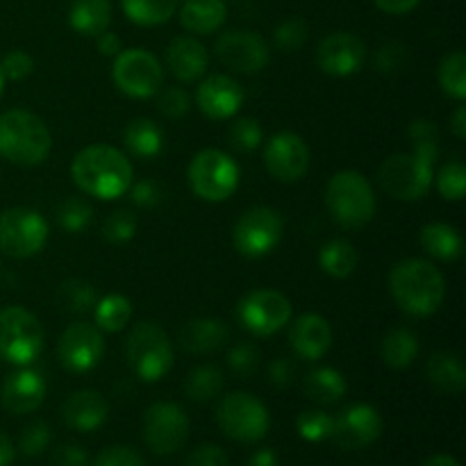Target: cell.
Listing matches in <instances>:
<instances>
[{
	"mask_svg": "<svg viewBox=\"0 0 466 466\" xmlns=\"http://www.w3.org/2000/svg\"><path fill=\"white\" fill-rule=\"evenodd\" d=\"M3 86H5V76H3V68H0V94H3Z\"/></svg>",
	"mask_w": 466,
	"mask_h": 466,
	"instance_id": "be15d7a7",
	"label": "cell"
},
{
	"mask_svg": "<svg viewBox=\"0 0 466 466\" xmlns=\"http://www.w3.org/2000/svg\"><path fill=\"white\" fill-rule=\"evenodd\" d=\"M382 362L390 369H408L419 355V339L408 328H394L385 335L380 346Z\"/></svg>",
	"mask_w": 466,
	"mask_h": 466,
	"instance_id": "1f68e13d",
	"label": "cell"
},
{
	"mask_svg": "<svg viewBox=\"0 0 466 466\" xmlns=\"http://www.w3.org/2000/svg\"><path fill=\"white\" fill-rule=\"evenodd\" d=\"M123 141H126V148L135 157L150 159L162 153L164 132L150 118H135V121L127 123L126 132H123Z\"/></svg>",
	"mask_w": 466,
	"mask_h": 466,
	"instance_id": "4dcf8cb0",
	"label": "cell"
},
{
	"mask_svg": "<svg viewBox=\"0 0 466 466\" xmlns=\"http://www.w3.org/2000/svg\"><path fill=\"white\" fill-rule=\"evenodd\" d=\"M96 46H98V53L105 55V57H116L118 53H121V39H118L114 32H100L98 36H96Z\"/></svg>",
	"mask_w": 466,
	"mask_h": 466,
	"instance_id": "6f0895ef",
	"label": "cell"
},
{
	"mask_svg": "<svg viewBox=\"0 0 466 466\" xmlns=\"http://www.w3.org/2000/svg\"><path fill=\"white\" fill-rule=\"evenodd\" d=\"M217 421L223 435L241 444H255L267 437L271 428V414L258 396L248 391H232L223 396L217 408Z\"/></svg>",
	"mask_w": 466,
	"mask_h": 466,
	"instance_id": "9c48e42d",
	"label": "cell"
},
{
	"mask_svg": "<svg viewBox=\"0 0 466 466\" xmlns=\"http://www.w3.org/2000/svg\"><path fill=\"white\" fill-rule=\"evenodd\" d=\"M419 241H421L423 250L431 258L441 259V262H455L464 253L462 235H460L458 228L449 226V223H428V226H423Z\"/></svg>",
	"mask_w": 466,
	"mask_h": 466,
	"instance_id": "83f0119b",
	"label": "cell"
},
{
	"mask_svg": "<svg viewBox=\"0 0 466 466\" xmlns=\"http://www.w3.org/2000/svg\"><path fill=\"white\" fill-rule=\"evenodd\" d=\"M89 458H86V451L80 449L76 444L59 446L53 453V464L55 466H86Z\"/></svg>",
	"mask_w": 466,
	"mask_h": 466,
	"instance_id": "11a10c76",
	"label": "cell"
},
{
	"mask_svg": "<svg viewBox=\"0 0 466 466\" xmlns=\"http://www.w3.org/2000/svg\"><path fill=\"white\" fill-rule=\"evenodd\" d=\"M426 376L428 382L441 394L458 396L462 394L466 387V369L462 358L449 353V350H440V353L431 355L426 364Z\"/></svg>",
	"mask_w": 466,
	"mask_h": 466,
	"instance_id": "484cf974",
	"label": "cell"
},
{
	"mask_svg": "<svg viewBox=\"0 0 466 466\" xmlns=\"http://www.w3.org/2000/svg\"><path fill=\"white\" fill-rule=\"evenodd\" d=\"M46 332L39 319L25 308L0 309V358L16 367H30L44 350Z\"/></svg>",
	"mask_w": 466,
	"mask_h": 466,
	"instance_id": "52a82bcc",
	"label": "cell"
},
{
	"mask_svg": "<svg viewBox=\"0 0 466 466\" xmlns=\"http://www.w3.org/2000/svg\"><path fill=\"white\" fill-rule=\"evenodd\" d=\"M303 391L309 400H314V403L335 405L344 399L346 391H349V385H346V378L341 376L337 369L321 367L314 369V371H309L308 376H305Z\"/></svg>",
	"mask_w": 466,
	"mask_h": 466,
	"instance_id": "f546056e",
	"label": "cell"
},
{
	"mask_svg": "<svg viewBox=\"0 0 466 466\" xmlns=\"http://www.w3.org/2000/svg\"><path fill=\"white\" fill-rule=\"evenodd\" d=\"M191 191L208 203H223L239 187V167L228 153L218 148H205L194 155L187 168Z\"/></svg>",
	"mask_w": 466,
	"mask_h": 466,
	"instance_id": "ba28073f",
	"label": "cell"
},
{
	"mask_svg": "<svg viewBox=\"0 0 466 466\" xmlns=\"http://www.w3.org/2000/svg\"><path fill=\"white\" fill-rule=\"evenodd\" d=\"M264 167L280 182H299L309 168V148L296 132H278L264 146Z\"/></svg>",
	"mask_w": 466,
	"mask_h": 466,
	"instance_id": "ac0fdd59",
	"label": "cell"
},
{
	"mask_svg": "<svg viewBox=\"0 0 466 466\" xmlns=\"http://www.w3.org/2000/svg\"><path fill=\"white\" fill-rule=\"evenodd\" d=\"M112 21V3L109 0H73L68 7V23L76 32L86 36H98Z\"/></svg>",
	"mask_w": 466,
	"mask_h": 466,
	"instance_id": "f1b7e54d",
	"label": "cell"
},
{
	"mask_svg": "<svg viewBox=\"0 0 466 466\" xmlns=\"http://www.w3.org/2000/svg\"><path fill=\"white\" fill-rule=\"evenodd\" d=\"M326 208L330 217L349 230L369 226L376 217V194L360 171H339L326 187Z\"/></svg>",
	"mask_w": 466,
	"mask_h": 466,
	"instance_id": "5b68a950",
	"label": "cell"
},
{
	"mask_svg": "<svg viewBox=\"0 0 466 466\" xmlns=\"http://www.w3.org/2000/svg\"><path fill=\"white\" fill-rule=\"evenodd\" d=\"M96 328L100 332H121L132 319V303L123 294H109L94 308Z\"/></svg>",
	"mask_w": 466,
	"mask_h": 466,
	"instance_id": "d590c367",
	"label": "cell"
},
{
	"mask_svg": "<svg viewBox=\"0 0 466 466\" xmlns=\"http://www.w3.org/2000/svg\"><path fill=\"white\" fill-rule=\"evenodd\" d=\"M382 435V417L373 405L355 403L350 408L341 410L339 417H332V435L339 449L344 451H362L380 440Z\"/></svg>",
	"mask_w": 466,
	"mask_h": 466,
	"instance_id": "2e32d148",
	"label": "cell"
},
{
	"mask_svg": "<svg viewBox=\"0 0 466 466\" xmlns=\"http://www.w3.org/2000/svg\"><path fill=\"white\" fill-rule=\"evenodd\" d=\"M91 214H94L91 205L85 198H77V196L64 198L57 205V221L66 232L85 230L91 223Z\"/></svg>",
	"mask_w": 466,
	"mask_h": 466,
	"instance_id": "ab89813d",
	"label": "cell"
},
{
	"mask_svg": "<svg viewBox=\"0 0 466 466\" xmlns=\"http://www.w3.org/2000/svg\"><path fill=\"white\" fill-rule=\"evenodd\" d=\"M273 39H276V46L285 53H294L300 46L308 41V23L303 18H289V21L280 23L273 32Z\"/></svg>",
	"mask_w": 466,
	"mask_h": 466,
	"instance_id": "bcb514c9",
	"label": "cell"
},
{
	"mask_svg": "<svg viewBox=\"0 0 466 466\" xmlns=\"http://www.w3.org/2000/svg\"><path fill=\"white\" fill-rule=\"evenodd\" d=\"M289 344L299 358L317 362L330 350L332 328L321 314H300L289 330Z\"/></svg>",
	"mask_w": 466,
	"mask_h": 466,
	"instance_id": "7402d4cb",
	"label": "cell"
},
{
	"mask_svg": "<svg viewBox=\"0 0 466 466\" xmlns=\"http://www.w3.org/2000/svg\"><path fill=\"white\" fill-rule=\"evenodd\" d=\"M214 53L230 71L255 76L268 64V46L258 32L230 30L223 32L214 44Z\"/></svg>",
	"mask_w": 466,
	"mask_h": 466,
	"instance_id": "e0dca14e",
	"label": "cell"
},
{
	"mask_svg": "<svg viewBox=\"0 0 466 466\" xmlns=\"http://www.w3.org/2000/svg\"><path fill=\"white\" fill-rule=\"evenodd\" d=\"M376 7L385 14H394V16H400V14H408L417 7L421 0H373Z\"/></svg>",
	"mask_w": 466,
	"mask_h": 466,
	"instance_id": "9f6ffc18",
	"label": "cell"
},
{
	"mask_svg": "<svg viewBox=\"0 0 466 466\" xmlns=\"http://www.w3.org/2000/svg\"><path fill=\"white\" fill-rule=\"evenodd\" d=\"M177 5H180V0H121L126 16L144 27H155L171 21Z\"/></svg>",
	"mask_w": 466,
	"mask_h": 466,
	"instance_id": "836d02e7",
	"label": "cell"
},
{
	"mask_svg": "<svg viewBox=\"0 0 466 466\" xmlns=\"http://www.w3.org/2000/svg\"><path fill=\"white\" fill-rule=\"evenodd\" d=\"M244 98L246 94L239 82L223 73L205 77L196 89V105L205 116L214 121H228L235 116L244 105Z\"/></svg>",
	"mask_w": 466,
	"mask_h": 466,
	"instance_id": "ffe728a7",
	"label": "cell"
},
{
	"mask_svg": "<svg viewBox=\"0 0 466 466\" xmlns=\"http://www.w3.org/2000/svg\"><path fill=\"white\" fill-rule=\"evenodd\" d=\"M71 177L82 194L100 200H116L130 191L135 168L118 148L94 144L73 157Z\"/></svg>",
	"mask_w": 466,
	"mask_h": 466,
	"instance_id": "7a4b0ae2",
	"label": "cell"
},
{
	"mask_svg": "<svg viewBox=\"0 0 466 466\" xmlns=\"http://www.w3.org/2000/svg\"><path fill=\"white\" fill-rule=\"evenodd\" d=\"M112 80L130 98H153L164 82L159 59L146 48H127L114 57Z\"/></svg>",
	"mask_w": 466,
	"mask_h": 466,
	"instance_id": "8fae6325",
	"label": "cell"
},
{
	"mask_svg": "<svg viewBox=\"0 0 466 466\" xmlns=\"http://www.w3.org/2000/svg\"><path fill=\"white\" fill-rule=\"evenodd\" d=\"M53 150V135L36 114L9 109L0 114V157L18 167H36Z\"/></svg>",
	"mask_w": 466,
	"mask_h": 466,
	"instance_id": "277c9868",
	"label": "cell"
},
{
	"mask_svg": "<svg viewBox=\"0 0 466 466\" xmlns=\"http://www.w3.org/2000/svg\"><path fill=\"white\" fill-rule=\"evenodd\" d=\"M16 458V449H14L12 440L5 432H0V466H9Z\"/></svg>",
	"mask_w": 466,
	"mask_h": 466,
	"instance_id": "94428289",
	"label": "cell"
},
{
	"mask_svg": "<svg viewBox=\"0 0 466 466\" xmlns=\"http://www.w3.org/2000/svg\"><path fill=\"white\" fill-rule=\"evenodd\" d=\"M157 107L164 116L168 118H182L191 109V98L185 89L180 86H168L159 94Z\"/></svg>",
	"mask_w": 466,
	"mask_h": 466,
	"instance_id": "c3c4849f",
	"label": "cell"
},
{
	"mask_svg": "<svg viewBox=\"0 0 466 466\" xmlns=\"http://www.w3.org/2000/svg\"><path fill=\"white\" fill-rule=\"evenodd\" d=\"M126 360L139 380H162L173 367V344L167 330L155 321L137 323L126 339Z\"/></svg>",
	"mask_w": 466,
	"mask_h": 466,
	"instance_id": "8992f818",
	"label": "cell"
},
{
	"mask_svg": "<svg viewBox=\"0 0 466 466\" xmlns=\"http://www.w3.org/2000/svg\"><path fill=\"white\" fill-rule=\"evenodd\" d=\"M390 291L405 314L431 317L444 303L446 280L432 262L410 258L390 271Z\"/></svg>",
	"mask_w": 466,
	"mask_h": 466,
	"instance_id": "3957f363",
	"label": "cell"
},
{
	"mask_svg": "<svg viewBox=\"0 0 466 466\" xmlns=\"http://www.w3.org/2000/svg\"><path fill=\"white\" fill-rule=\"evenodd\" d=\"M46 391L48 387H46L41 371L23 367L5 378L3 390H0V403L9 414L21 417V414H30L41 408V403L46 400Z\"/></svg>",
	"mask_w": 466,
	"mask_h": 466,
	"instance_id": "44dd1931",
	"label": "cell"
},
{
	"mask_svg": "<svg viewBox=\"0 0 466 466\" xmlns=\"http://www.w3.org/2000/svg\"><path fill=\"white\" fill-rule=\"evenodd\" d=\"M246 466H278L276 451H271V449L258 451V453L250 455L248 464H246Z\"/></svg>",
	"mask_w": 466,
	"mask_h": 466,
	"instance_id": "91938a15",
	"label": "cell"
},
{
	"mask_svg": "<svg viewBox=\"0 0 466 466\" xmlns=\"http://www.w3.org/2000/svg\"><path fill=\"white\" fill-rule=\"evenodd\" d=\"M228 335H230V330H228V326L221 319L198 317L189 319V321L180 328V332H177V344H180L187 353L205 355L221 349V346L226 344Z\"/></svg>",
	"mask_w": 466,
	"mask_h": 466,
	"instance_id": "d4e9b609",
	"label": "cell"
},
{
	"mask_svg": "<svg viewBox=\"0 0 466 466\" xmlns=\"http://www.w3.org/2000/svg\"><path fill=\"white\" fill-rule=\"evenodd\" d=\"M228 141L239 153H250L262 144V126H259L258 118H239L228 130Z\"/></svg>",
	"mask_w": 466,
	"mask_h": 466,
	"instance_id": "7bdbcfd3",
	"label": "cell"
},
{
	"mask_svg": "<svg viewBox=\"0 0 466 466\" xmlns=\"http://www.w3.org/2000/svg\"><path fill=\"white\" fill-rule=\"evenodd\" d=\"M59 303L68 309V312L85 314L96 308L98 303V294L91 287V282L80 280V278H71V280L62 282L59 287Z\"/></svg>",
	"mask_w": 466,
	"mask_h": 466,
	"instance_id": "74e56055",
	"label": "cell"
},
{
	"mask_svg": "<svg viewBox=\"0 0 466 466\" xmlns=\"http://www.w3.org/2000/svg\"><path fill=\"white\" fill-rule=\"evenodd\" d=\"M62 421L77 432H91L107 421L109 405L103 394L94 390L73 391L62 403Z\"/></svg>",
	"mask_w": 466,
	"mask_h": 466,
	"instance_id": "603a6c76",
	"label": "cell"
},
{
	"mask_svg": "<svg viewBox=\"0 0 466 466\" xmlns=\"http://www.w3.org/2000/svg\"><path fill=\"white\" fill-rule=\"evenodd\" d=\"M364 59H367V46L350 32H332L317 48L319 68L332 77L353 76L362 68Z\"/></svg>",
	"mask_w": 466,
	"mask_h": 466,
	"instance_id": "d6986e66",
	"label": "cell"
},
{
	"mask_svg": "<svg viewBox=\"0 0 466 466\" xmlns=\"http://www.w3.org/2000/svg\"><path fill=\"white\" fill-rule=\"evenodd\" d=\"M105 355L103 332L85 321L71 323L59 335L57 358L62 367L71 373H86L100 364Z\"/></svg>",
	"mask_w": 466,
	"mask_h": 466,
	"instance_id": "9a60e30c",
	"label": "cell"
},
{
	"mask_svg": "<svg viewBox=\"0 0 466 466\" xmlns=\"http://www.w3.org/2000/svg\"><path fill=\"white\" fill-rule=\"evenodd\" d=\"M223 391V373L214 364L191 369L185 380V394L194 403H209Z\"/></svg>",
	"mask_w": 466,
	"mask_h": 466,
	"instance_id": "e575fe53",
	"label": "cell"
},
{
	"mask_svg": "<svg viewBox=\"0 0 466 466\" xmlns=\"http://www.w3.org/2000/svg\"><path fill=\"white\" fill-rule=\"evenodd\" d=\"M189 437V417L171 400H157L144 414V441L155 455H173Z\"/></svg>",
	"mask_w": 466,
	"mask_h": 466,
	"instance_id": "5bb4252c",
	"label": "cell"
},
{
	"mask_svg": "<svg viewBox=\"0 0 466 466\" xmlns=\"http://www.w3.org/2000/svg\"><path fill=\"white\" fill-rule=\"evenodd\" d=\"M285 221L267 205L250 208L237 218L232 228V244L244 258H264L282 241Z\"/></svg>",
	"mask_w": 466,
	"mask_h": 466,
	"instance_id": "7c38bea8",
	"label": "cell"
},
{
	"mask_svg": "<svg viewBox=\"0 0 466 466\" xmlns=\"http://www.w3.org/2000/svg\"><path fill=\"white\" fill-rule=\"evenodd\" d=\"M408 46L400 44V41H387V44L380 46V50L373 57V66L380 73H399L403 71V66L408 64Z\"/></svg>",
	"mask_w": 466,
	"mask_h": 466,
	"instance_id": "7dc6e473",
	"label": "cell"
},
{
	"mask_svg": "<svg viewBox=\"0 0 466 466\" xmlns=\"http://www.w3.org/2000/svg\"><path fill=\"white\" fill-rule=\"evenodd\" d=\"M162 187L155 180H141L130 187L132 203L139 205V208H155V205L162 203Z\"/></svg>",
	"mask_w": 466,
	"mask_h": 466,
	"instance_id": "f5cc1de1",
	"label": "cell"
},
{
	"mask_svg": "<svg viewBox=\"0 0 466 466\" xmlns=\"http://www.w3.org/2000/svg\"><path fill=\"white\" fill-rule=\"evenodd\" d=\"M449 127L455 135V139H466V105H458V107H455V112L451 114Z\"/></svg>",
	"mask_w": 466,
	"mask_h": 466,
	"instance_id": "680465c9",
	"label": "cell"
},
{
	"mask_svg": "<svg viewBox=\"0 0 466 466\" xmlns=\"http://www.w3.org/2000/svg\"><path fill=\"white\" fill-rule=\"evenodd\" d=\"M437 80H440L441 91L446 96L462 103L466 98V55L462 50H453L441 59Z\"/></svg>",
	"mask_w": 466,
	"mask_h": 466,
	"instance_id": "8d00e7d4",
	"label": "cell"
},
{
	"mask_svg": "<svg viewBox=\"0 0 466 466\" xmlns=\"http://www.w3.org/2000/svg\"><path fill=\"white\" fill-rule=\"evenodd\" d=\"M259 350L258 346L250 344V341H241V344H235L228 353V367L235 373L239 380H246V378L255 376L259 369Z\"/></svg>",
	"mask_w": 466,
	"mask_h": 466,
	"instance_id": "ee69618b",
	"label": "cell"
},
{
	"mask_svg": "<svg viewBox=\"0 0 466 466\" xmlns=\"http://www.w3.org/2000/svg\"><path fill=\"white\" fill-rule=\"evenodd\" d=\"M296 378V364L289 358H276L268 364V380L276 387H289Z\"/></svg>",
	"mask_w": 466,
	"mask_h": 466,
	"instance_id": "db71d44e",
	"label": "cell"
},
{
	"mask_svg": "<svg viewBox=\"0 0 466 466\" xmlns=\"http://www.w3.org/2000/svg\"><path fill=\"white\" fill-rule=\"evenodd\" d=\"M50 440H53V431L46 421H32L23 428L21 440H18V449L25 458H36L48 449Z\"/></svg>",
	"mask_w": 466,
	"mask_h": 466,
	"instance_id": "f6af8a7d",
	"label": "cell"
},
{
	"mask_svg": "<svg viewBox=\"0 0 466 466\" xmlns=\"http://www.w3.org/2000/svg\"><path fill=\"white\" fill-rule=\"evenodd\" d=\"M437 189L451 203H458L466 196V167L460 159L446 162L435 176Z\"/></svg>",
	"mask_w": 466,
	"mask_h": 466,
	"instance_id": "f35d334b",
	"label": "cell"
},
{
	"mask_svg": "<svg viewBox=\"0 0 466 466\" xmlns=\"http://www.w3.org/2000/svg\"><path fill=\"white\" fill-rule=\"evenodd\" d=\"M5 80H25L32 71H35V59L25 53V50H9L0 62Z\"/></svg>",
	"mask_w": 466,
	"mask_h": 466,
	"instance_id": "681fc988",
	"label": "cell"
},
{
	"mask_svg": "<svg viewBox=\"0 0 466 466\" xmlns=\"http://www.w3.org/2000/svg\"><path fill=\"white\" fill-rule=\"evenodd\" d=\"M48 223L36 209L9 208L0 212V250L14 259H27L44 250Z\"/></svg>",
	"mask_w": 466,
	"mask_h": 466,
	"instance_id": "30bf717a",
	"label": "cell"
},
{
	"mask_svg": "<svg viewBox=\"0 0 466 466\" xmlns=\"http://www.w3.org/2000/svg\"><path fill=\"white\" fill-rule=\"evenodd\" d=\"M167 64L180 82H196L208 73L209 53L198 39L189 35L176 36L167 48Z\"/></svg>",
	"mask_w": 466,
	"mask_h": 466,
	"instance_id": "cb8c5ba5",
	"label": "cell"
},
{
	"mask_svg": "<svg viewBox=\"0 0 466 466\" xmlns=\"http://www.w3.org/2000/svg\"><path fill=\"white\" fill-rule=\"evenodd\" d=\"M237 319L250 335H276L291 321V303L276 289H253L237 305Z\"/></svg>",
	"mask_w": 466,
	"mask_h": 466,
	"instance_id": "4fadbf2b",
	"label": "cell"
},
{
	"mask_svg": "<svg viewBox=\"0 0 466 466\" xmlns=\"http://www.w3.org/2000/svg\"><path fill=\"white\" fill-rule=\"evenodd\" d=\"M185 466H228V455L221 446L203 444L187 458Z\"/></svg>",
	"mask_w": 466,
	"mask_h": 466,
	"instance_id": "816d5d0a",
	"label": "cell"
},
{
	"mask_svg": "<svg viewBox=\"0 0 466 466\" xmlns=\"http://www.w3.org/2000/svg\"><path fill=\"white\" fill-rule=\"evenodd\" d=\"M94 466H146V462L130 446H109V449L100 451L98 458L94 460Z\"/></svg>",
	"mask_w": 466,
	"mask_h": 466,
	"instance_id": "f907efd6",
	"label": "cell"
},
{
	"mask_svg": "<svg viewBox=\"0 0 466 466\" xmlns=\"http://www.w3.org/2000/svg\"><path fill=\"white\" fill-rule=\"evenodd\" d=\"M414 153L390 155L378 168L382 191L396 200H421L435 180V162L440 155V130L428 118H417L408 127Z\"/></svg>",
	"mask_w": 466,
	"mask_h": 466,
	"instance_id": "6da1fadb",
	"label": "cell"
},
{
	"mask_svg": "<svg viewBox=\"0 0 466 466\" xmlns=\"http://www.w3.org/2000/svg\"><path fill=\"white\" fill-rule=\"evenodd\" d=\"M358 262L360 255L349 239H332L319 250V264L330 278L344 280V278L353 276Z\"/></svg>",
	"mask_w": 466,
	"mask_h": 466,
	"instance_id": "d6a6232c",
	"label": "cell"
},
{
	"mask_svg": "<svg viewBox=\"0 0 466 466\" xmlns=\"http://www.w3.org/2000/svg\"><path fill=\"white\" fill-rule=\"evenodd\" d=\"M139 218L132 209H116L103 221V237L112 244H126L135 237Z\"/></svg>",
	"mask_w": 466,
	"mask_h": 466,
	"instance_id": "b9f144b4",
	"label": "cell"
},
{
	"mask_svg": "<svg viewBox=\"0 0 466 466\" xmlns=\"http://www.w3.org/2000/svg\"><path fill=\"white\" fill-rule=\"evenodd\" d=\"M226 0H185L180 7V23L191 35H212L226 23Z\"/></svg>",
	"mask_w": 466,
	"mask_h": 466,
	"instance_id": "4316f807",
	"label": "cell"
},
{
	"mask_svg": "<svg viewBox=\"0 0 466 466\" xmlns=\"http://www.w3.org/2000/svg\"><path fill=\"white\" fill-rule=\"evenodd\" d=\"M421 466H462V464H460L453 455L440 453V455H432V458H428Z\"/></svg>",
	"mask_w": 466,
	"mask_h": 466,
	"instance_id": "6125c7cd",
	"label": "cell"
},
{
	"mask_svg": "<svg viewBox=\"0 0 466 466\" xmlns=\"http://www.w3.org/2000/svg\"><path fill=\"white\" fill-rule=\"evenodd\" d=\"M296 431L303 437L305 441H317L330 440L332 435V417L330 414L321 412V410H305L296 419Z\"/></svg>",
	"mask_w": 466,
	"mask_h": 466,
	"instance_id": "60d3db41",
	"label": "cell"
}]
</instances>
